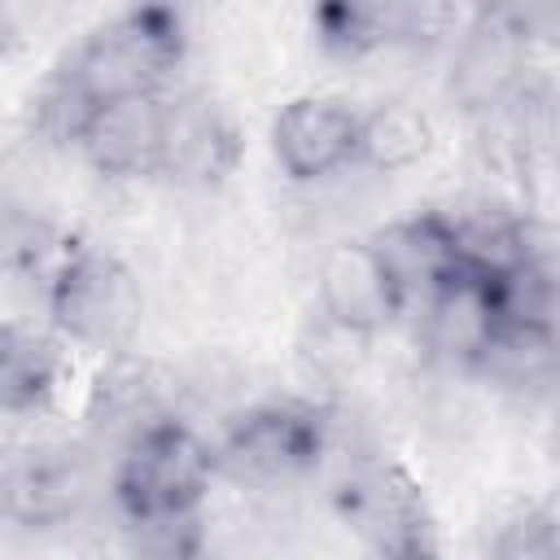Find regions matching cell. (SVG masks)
Wrapping results in <instances>:
<instances>
[{"label":"cell","mask_w":560,"mask_h":560,"mask_svg":"<svg viewBox=\"0 0 560 560\" xmlns=\"http://www.w3.org/2000/svg\"><path fill=\"white\" fill-rule=\"evenodd\" d=\"M79 236L52 228L48 219L39 214H26V210H9L4 214V267L13 276H26L39 284V293H48L52 276L61 271V262L70 258Z\"/></svg>","instance_id":"d6986e66"},{"label":"cell","mask_w":560,"mask_h":560,"mask_svg":"<svg viewBox=\"0 0 560 560\" xmlns=\"http://www.w3.org/2000/svg\"><path fill=\"white\" fill-rule=\"evenodd\" d=\"M319 311L328 324L354 332V337H376L385 332L402 306L407 293L394 280V271L385 267V258L376 254L372 236H354V241H337L324 258H319Z\"/></svg>","instance_id":"30bf717a"},{"label":"cell","mask_w":560,"mask_h":560,"mask_svg":"<svg viewBox=\"0 0 560 560\" xmlns=\"http://www.w3.org/2000/svg\"><path fill=\"white\" fill-rule=\"evenodd\" d=\"M472 9L433 0H337L311 13V31L328 57L359 61L381 48H429L459 39Z\"/></svg>","instance_id":"8992f818"},{"label":"cell","mask_w":560,"mask_h":560,"mask_svg":"<svg viewBox=\"0 0 560 560\" xmlns=\"http://www.w3.org/2000/svg\"><path fill=\"white\" fill-rule=\"evenodd\" d=\"M175 416V376L140 359L131 350L109 354V363L96 372V385L88 394V429L96 442H109L114 455L136 442L144 429Z\"/></svg>","instance_id":"7c38bea8"},{"label":"cell","mask_w":560,"mask_h":560,"mask_svg":"<svg viewBox=\"0 0 560 560\" xmlns=\"http://www.w3.org/2000/svg\"><path fill=\"white\" fill-rule=\"evenodd\" d=\"M372 245L394 271V280L402 284L407 302L416 298L424 302L429 293H438L446 280H455L468 267L446 210H420V214L394 219L381 232H372Z\"/></svg>","instance_id":"9a60e30c"},{"label":"cell","mask_w":560,"mask_h":560,"mask_svg":"<svg viewBox=\"0 0 560 560\" xmlns=\"http://www.w3.org/2000/svg\"><path fill=\"white\" fill-rule=\"evenodd\" d=\"M556 368H560V328L551 324H499L477 363V372L512 389L542 385Z\"/></svg>","instance_id":"ac0fdd59"},{"label":"cell","mask_w":560,"mask_h":560,"mask_svg":"<svg viewBox=\"0 0 560 560\" xmlns=\"http://www.w3.org/2000/svg\"><path fill=\"white\" fill-rule=\"evenodd\" d=\"M529 48L516 9H472L451 61V101L464 114H499L516 105L529 88Z\"/></svg>","instance_id":"ba28073f"},{"label":"cell","mask_w":560,"mask_h":560,"mask_svg":"<svg viewBox=\"0 0 560 560\" xmlns=\"http://www.w3.org/2000/svg\"><path fill=\"white\" fill-rule=\"evenodd\" d=\"M44 311L61 341L101 354H122L140 332L144 293L122 258L79 236L44 293Z\"/></svg>","instance_id":"3957f363"},{"label":"cell","mask_w":560,"mask_h":560,"mask_svg":"<svg viewBox=\"0 0 560 560\" xmlns=\"http://www.w3.org/2000/svg\"><path fill=\"white\" fill-rule=\"evenodd\" d=\"M494 302L490 280L477 267H464L455 280H446L438 293L420 302V341L424 350L446 368H472L481 363L490 337H494Z\"/></svg>","instance_id":"5bb4252c"},{"label":"cell","mask_w":560,"mask_h":560,"mask_svg":"<svg viewBox=\"0 0 560 560\" xmlns=\"http://www.w3.org/2000/svg\"><path fill=\"white\" fill-rule=\"evenodd\" d=\"M359 109L337 96H293L271 118V158L293 184L359 166Z\"/></svg>","instance_id":"8fae6325"},{"label":"cell","mask_w":560,"mask_h":560,"mask_svg":"<svg viewBox=\"0 0 560 560\" xmlns=\"http://www.w3.org/2000/svg\"><path fill=\"white\" fill-rule=\"evenodd\" d=\"M188 52V22L171 4H136L83 35L57 66L96 109L122 96L171 92L179 61Z\"/></svg>","instance_id":"6da1fadb"},{"label":"cell","mask_w":560,"mask_h":560,"mask_svg":"<svg viewBox=\"0 0 560 560\" xmlns=\"http://www.w3.org/2000/svg\"><path fill=\"white\" fill-rule=\"evenodd\" d=\"M341 512L376 560H442L429 494L398 459L359 468L341 490Z\"/></svg>","instance_id":"5b68a950"},{"label":"cell","mask_w":560,"mask_h":560,"mask_svg":"<svg viewBox=\"0 0 560 560\" xmlns=\"http://www.w3.org/2000/svg\"><path fill=\"white\" fill-rule=\"evenodd\" d=\"M433 153V122L411 101H381L359 118V166L398 175Z\"/></svg>","instance_id":"e0dca14e"},{"label":"cell","mask_w":560,"mask_h":560,"mask_svg":"<svg viewBox=\"0 0 560 560\" xmlns=\"http://www.w3.org/2000/svg\"><path fill=\"white\" fill-rule=\"evenodd\" d=\"M96 490L92 451L66 438H35L4 464V512L22 529L70 525Z\"/></svg>","instance_id":"52a82bcc"},{"label":"cell","mask_w":560,"mask_h":560,"mask_svg":"<svg viewBox=\"0 0 560 560\" xmlns=\"http://www.w3.org/2000/svg\"><path fill=\"white\" fill-rule=\"evenodd\" d=\"M241 162V127L232 109L201 92H166V131H162V179L179 188H219Z\"/></svg>","instance_id":"9c48e42d"},{"label":"cell","mask_w":560,"mask_h":560,"mask_svg":"<svg viewBox=\"0 0 560 560\" xmlns=\"http://www.w3.org/2000/svg\"><path fill=\"white\" fill-rule=\"evenodd\" d=\"M219 481L214 446L179 416L144 429L114 455V503L122 521H175L201 516L210 486Z\"/></svg>","instance_id":"7a4b0ae2"},{"label":"cell","mask_w":560,"mask_h":560,"mask_svg":"<svg viewBox=\"0 0 560 560\" xmlns=\"http://www.w3.org/2000/svg\"><path fill=\"white\" fill-rule=\"evenodd\" d=\"M61 381V337L9 319L0 328V407L4 416L48 411Z\"/></svg>","instance_id":"2e32d148"},{"label":"cell","mask_w":560,"mask_h":560,"mask_svg":"<svg viewBox=\"0 0 560 560\" xmlns=\"http://www.w3.org/2000/svg\"><path fill=\"white\" fill-rule=\"evenodd\" d=\"M328 451V411L315 402H258L228 420L214 442L219 477L236 486H289L319 468Z\"/></svg>","instance_id":"277c9868"},{"label":"cell","mask_w":560,"mask_h":560,"mask_svg":"<svg viewBox=\"0 0 560 560\" xmlns=\"http://www.w3.org/2000/svg\"><path fill=\"white\" fill-rule=\"evenodd\" d=\"M162 131H166V92L122 96L92 114L79 153L105 179H153L162 175Z\"/></svg>","instance_id":"4fadbf2b"},{"label":"cell","mask_w":560,"mask_h":560,"mask_svg":"<svg viewBox=\"0 0 560 560\" xmlns=\"http://www.w3.org/2000/svg\"><path fill=\"white\" fill-rule=\"evenodd\" d=\"M490 560H560V521L547 508H516L499 521Z\"/></svg>","instance_id":"ffe728a7"}]
</instances>
